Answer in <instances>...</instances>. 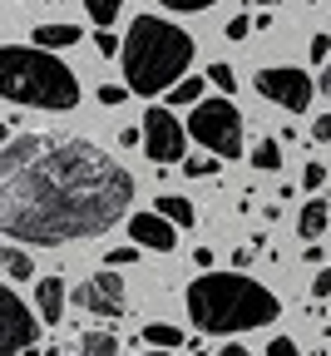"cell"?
I'll use <instances>...</instances> for the list:
<instances>
[{"mask_svg":"<svg viewBox=\"0 0 331 356\" xmlns=\"http://www.w3.org/2000/svg\"><path fill=\"white\" fill-rule=\"evenodd\" d=\"M252 6H282V0H252Z\"/></svg>","mask_w":331,"mask_h":356,"instance_id":"37","label":"cell"},{"mask_svg":"<svg viewBox=\"0 0 331 356\" xmlns=\"http://www.w3.org/2000/svg\"><path fill=\"white\" fill-rule=\"evenodd\" d=\"M183 173H188V178H213V173H218V159H188Z\"/></svg>","mask_w":331,"mask_h":356,"instance_id":"25","label":"cell"},{"mask_svg":"<svg viewBox=\"0 0 331 356\" xmlns=\"http://www.w3.org/2000/svg\"><path fill=\"white\" fill-rule=\"evenodd\" d=\"M257 95L277 109H287V114H302L316 95V79L307 70H292V65H277V70H257Z\"/></svg>","mask_w":331,"mask_h":356,"instance_id":"6","label":"cell"},{"mask_svg":"<svg viewBox=\"0 0 331 356\" xmlns=\"http://www.w3.org/2000/svg\"><path fill=\"white\" fill-rule=\"evenodd\" d=\"M35 292H40V317H45V327H55V322L65 317V302H70L65 277H40Z\"/></svg>","mask_w":331,"mask_h":356,"instance_id":"11","label":"cell"},{"mask_svg":"<svg viewBox=\"0 0 331 356\" xmlns=\"http://www.w3.org/2000/svg\"><path fill=\"white\" fill-rule=\"evenodd\" d=\"M0 95L25 109L65 114L79 104V79L60 55H50L45 44L35 50V40H30V44H6L0 50Z\"/></svg>","mask_w":331,"mask_h":356,"instance_id":"4","label":"cell"},{"mask_svg":"<svg viewBox=\"0 0 331 356\" xmlns=\"http://www.w3.org/2000/svg\"><path fill=\"white\" fill-rule=\"evenodd\" d=\"M208 84H213V89H223V95H232V89H238V74H232V65H223V60H218V65H208Z\"/></svg>","mask_w":331,"mask_h":356,"instance_id":"21","label":"cell"},{"mask_svg":"<svg viewBox=\"0 0 331 356\" xmlns=\"http://www.w3.org/2000/svg\"><path fill=\"white\" fill-rule=\"evenodd\" d=\"M0 262H6V277H10V282H25V277L35 273L30 252H25V248H15V238H10L6 248H0Z\"/></svg>","mask_w":331,"mask_h":356,"instance_id":"14","label":"cell"},{"mask_svg":"<svg viewBox=\"0 0 331 356\" xmlns=\"http://www.w3.org/2000/svg\"><path fill=\"white\" fill-rule=\"evenodd\" d=\"M203 84H208L203 74H183V79L168 89V104H178V109H183V104H198V99H203Z\"/></svg>","mask_w":331,"mask_h":356,"instance_id":"17","label":"cell"},{"mask_svg":"<svg viewBox=\"0 0 331 356\" xmlns=\"http://www.w3.org/2000/svg\"><path fill=\"white\" fill-rule=\"evenodd\" d=\"M159 213L173 218L178 228H193V222H198V208L188 203V198H178V193H163V198H159Z\"/></svg>","mask_w":331,"mask_h":356,"instance_id":"16","label":"cell"},{"mask_svg":"<svg viewBox=\"0 0 331 356\" xmlns=\"http://www.w3.org/2000/svg\"><path fill=\"white\" fill-rule=\"evenodd\" d=\"M267 356H302V351H297L292 337H272V341H267Z\"/></svg>","mask_w":331,"mask_h":356,"instance_id":"29","label":"cell"},{"mask_svg":"<svg viewBox=\"0 0 331 356\" xmlns=\"http://www.w3.org/2000/svg\"><path fill=\"white\" fill-rule=\"evenodd\" d=\"M74 356H119V337L114 332H84Z\"/></svg>","mask_w":331,"mask_h":356,"instance_id":"15","label":"cell"},{"mask_svg":"<svg viewBox=\"0 0 331 356\" xmlns=\"http://www.w3.org/2000/svg\"><path fill=\"white\" fill-rule=\"evenodd\" d=\"M252 168H262V173H277V168H282L277 139H257V144H252Z\"/></svg>","mask_w":331,"mask_h":356,"instance_id":"18","label":"cell"},{"mask_svg":"<svg viewBox=\"0 0 331 356\" xmlns=\"http://www.w3.org/2000/svg\"><path fill=\"white\" fill-rule=\"evenodd\" d=\"M312 297H331V267H321L316 282H312Z\"/></svg>","mask_w":331,"mask_h":356,"instance_id":"32","label":"cell"},{"mask_svg":"<svg viewBox=\"0 0 331 356\" xmlns=\"http://www.w3.org/2000/svg\"><path fill=\"white\" fill-rule=\"evenodd\" d=\"M193 35L163 15H134L129 40H124V79L134 95L154 99L159 89H173L188 65H193Z\"/></svg>","mask_w":331,"mask_h":356,"instance_id":"3","label":"cell"},{"mask_svg":"<svg viewBox=\"0 0 331 356\" xmlns=\"http://www.w3.org/2000/svg\"><path fill=\"white\" fill-rule=\"evenodd\" d=\"M307 55H312V60L321 65V60L331 55V35H312V44H307Z\"/></svg>","mask_w":331,"mask_h":356,"instance_id":"30","label":"cell"},{"mask_svg":"<svg viewBox=\"0 0 331 356\" xmlns=\"http://www.w3.org/2000/svg\"><path fill=\"white\" fill-rule=\"evenodd\" d=\"M218 356H252V351H248V346H238V341H232V346H223Z\"/></svg>","mask_w":331,"mask_h":356,"instance_id":"35","label":"cell"},{"mask_svg":"<svg viewBox=\"0 0 331 356\" xmlns=\"http://www.w3.org/2000/svg\"><path fill=\"white\" fill-rule=\"evenodd\" d=\"M188 317L198 322V332L213 337H232V332H257L267 322H277V292H267L262 282H252L248 273H203L188 282Z\"/></svg>","mask_w":331,"mask_h":356,"instance_id":"2","label":"cell"},{"mask_svg":"<svg viewBox=\"0 0 331 356\" xmlns=\"http://www.w3.org/2000/svg\"><path fill=\"white\" fill-rule=\"evenodd\" d=\"M94 50H99L104 60H114V55H119V40L109 35V25H99V35H94Z\"/></svg>","mask_w":331,"mask_h":356,"instance_id":"26","label":"cell"},{"mask_svg":"<svg viewBox=\"0 0 331 356\" xmlns=\"http://www.w3.org/2000/svg\"><path fill=\"white\" fill-rule=\"evenodd\" d=\"M183 144H188V124L173 114V109H163V104H149V114H144V154H149V163H178L183 159Z\"/></svg>","mask_w":331,"mask_h":356,"instance_id":"7","label":"cell"},{"mask_svg":"<svg viewBox=\"0 0 331 356\" xmlns=\"http://www.w3.org/2000/svg\"><path fill=\"white\" fill-rule=\"evenodd\" d=\"M40 327H45V317H35L15 292H6V332H0V351H6V356H25L40 341Z\"/></svg>","mask_w":331,"mask_h":356,"instance_id":"9","label":"cell"},{"mask_svg":"<svg viewBox=\"0 0 331 356\" xmlns=\"http://www.w3.org/2000/svg\"><path fill=\"white\" fill-rule=\"evenodd\" d=\"M104 262H109V267H134V262H138V243H134V248H109Z\"/></svg>","mask_w":331,"mask_h":356,"instance_id":"27","label":"cell"},{"mask_svg":"<svg viewBox=\"0 0 331 356\" xmlns=\"http://www.w3.org/2000/svg\"><path fill=\"white\" fill-rule=\"evenodd\" d=\"M159 6H168V10H183V15H193V10H208V6H218V0H159Z\"/></svg>","mask_w":331,"mask_h":356,"instance_id":"28","label":"cell"},{"mask_svg":"<svg viewBox=\"0 0 331 356\" xmlns=\"http://www.w3.org/2000/svg\"><path fill=\"white\" fill-rule=\"evenodd\" d=\"M134 144H144V129H119V149H134Z\"/></svg>","mask_w":331,"mask_h":356,"instance_id":"33","label":"cell"},{"mask_svg":"<svg viewBox=\"0 0 331 356\" xmlns=\"http://www.w3.org/2000/svg\"><path fill=\"white\" fill-rule=\"evenodd\" d=\"M149 356H168V346H154V351H149Z\"/></svg>","mask_w":331,"mask_h":356,"instance_id":"36","label":"cell"},{"mask_svg":"<svg viewBox=\"0 0 331 356\" xmlns=\"http://www.w3.org/2000/svg\"><path fill=\"white\" fill-rule=\"evenodd\" d=\"M129 95H134V89H129V79H124V84H99V104H104V109H114V104H124Z\"/></svg>","mask_w":331,"mask_h":356,"instance_id":"22","label":"cell"},{"mask_svg":"<svg viewBox=\"0 0 331 356\" xmlns=\"http://www.w3.org/2000/svg\"><path fill=\"white\" fill-rule=\"evenodd\" d=\"M316 89H321V95H326V99H331V65H326V70H321V79H316Z\"/></svg>","mask_w":331,"mask_h":356,"instance_id":"34","label":"cell"},{"mask_svg":"<svg viewBox=\"0 0 331 356\" xmlns=\"http://www.w3.org/2000/svg\"><path fill=\"white\" fill-rule=\"evenodd\" d=\"M144 341H149V346H168V351H173V346H183V332H178L173 322H149V327H144Z\"/></svg>","mask_w":331,"mask_h":356,"instance_id":"19","label":"cell"},{"mask_svg":"<svg viewBox=\"0 0 331 356\" xmlns=\"http://www.w3.org/2000/svg\"><path fill=\"white\" fill-rule=\"evenodd\" d=\"M129 238H134L138 248H149V252H173V248H178V222L163 218L159 208H154V213H134V218H129Z\"/></svg>","mask_w":331,"mask_h":356,"instance_id":"10","label":"cell"},{"mask_svg":"<svg viewBox=\"0 0 331 356\" xmlns=\"http://www.w3.org/2000/svg\"><path fill=\"white\" fill-rule=\"evenodd\" d=\"M188 134H193L203 149H213L218 159H238L243 154V114H238V104L227 95L223 99H198L193 114H188Z\"/></svg>","mask_w":331,"mask_h":356,"instance_id":"5","label":"cell"},{"mask_svg":"<svg viewBox=\"0 0 331 356\" xmlns=\"http://www.w3.org/2000/svg\"><path fill=\"white\" fill-rule=\"evenodd\" d=\"M84 10H89L94 25H114L119 10H124V0H84Z\"/></svg>","mask_w":331,"mask_h":356,"instance_id":"20","label":"cell"},{"mask_svg":"<svg viewBox=\"0 0 331 356\" xmlns=\"http://www.w3.org/2000/svg\"><path fill=\"white\" fill-rule=\"evenodd\" d=\"M326 222H331V218H326V203H321V198L302 203V218H297V233H302L307 243H316V238L326 233Z\"/></svg>","mask_w":331,"mask_h":356,"instance_id":"12","label":"cell"},{"mask_svg":"<svg viewBox=\"0 0 331 356\" xmlns=\"http://www.w3.org/2000/svg\"><path fill=\"white\" fill-rule=\"evenodd\" d=\"M30 40L45 44V50H65V44H79V25H35Z\"/></svg>","mask_w":331,"mask_h":356,"instance_id":"13","label":"cell"},{"mask_svg":"<svg viewBox=\"0 0 331 356\" xmlns=\"http://www.w3.org/2000/svg\"><path fill=\"white\" fill-rule=\"evenodd\" d=\"M312 139H316V144H331V114H316V124H312Z\"/></svg>","mask_w":331,"mask_h":356,"instance_id":"31","label":"cell"},{"mask_svg":"<svg viewBox=\"0 0 331 356\" xmlns=\"http://www.w3.org/2000/svg\"><path fill=\"white\" fill-rule=\"evenodd\" d=\"M134 178L89 139L10 134L0 149V233L65 248L99 238L129 213Z\"/></svg>","mask_w":331,"mask_h":356,"instance_id":"1","label":"cell"},{"mask_svg":"<svg viewBox=\"0 0 331 356\" xmlns=\"http://www.w3.org/2000/svg\"><path fill=\"white\" fill-rule=\"evenodd\" d=\"M252 25H257V20H248V15H232V20L223 25V35H227L232 44H238V40H248V35H252Z\"/></svg>","mask_w":331,"mask_h":356,"instance_id":"23","label":"cell"},{"mask_svg":"<svg viewBox=\"0 0 331 356\" xmlns=\"http://www.w3.org/2000/svg\"><path fill=\"white\" fill-rule=\"evenodd\" d=\"M74 307L94 312V317H119L129 307L124 302V282H119V267H104V273H94L89 282L74 287Z\"/></svg>","mask_w":331,"mask_h":356,"instance_id":"8","label":"cell"},{"mask_svg":"<svg viewBox=\"0 0 331 356\" xmlns=\"http://www.w3.org/2000/svg\"><path fill=\"white\" fill-rule=\"evenodd\" d=\"M302 188H312V193H321V188H326V163H307V173H302Z\"/></svg>","mask_w":331,"mask_h":356,"instance_id":"24","label":"cell"}]
</instances>
